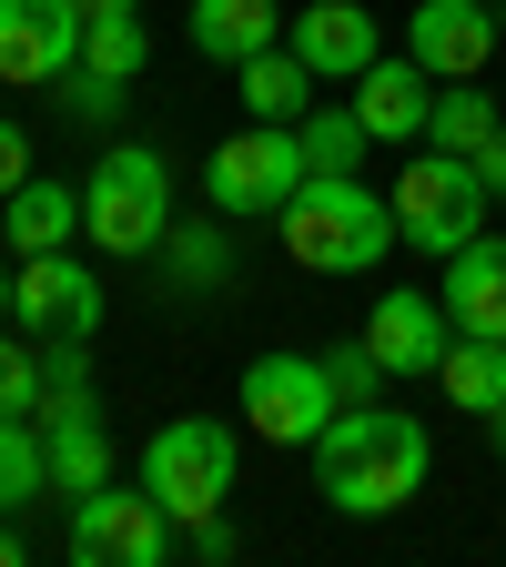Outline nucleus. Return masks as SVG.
<instances>
[{
    "instance_id": "nucleus-1",
    "label": "nucleus",
    "mask_w": 506,
    "mask_h": 567,
    "mask_svg": "<svg viewBox=\"0 0 506 567\" xmlns=\"http://www.w3.org/2000/svg\"><path fill=\"white\" fill-rule=\"evenodd\" d=\"M304 456H314V496H324V507H344V517H395L405 496H425V466H436L425 425L395 415L385 395H375V405H344Z\"/></svg>"
},
{
    "instance_id": "nucleus-2",
    "label": "nucleus",
    "mask_w": 506,
    "mask_h": 567,
    "mask_svg": "<svg viewBox=\"0 0 506 567\" xmlns=\"http://www.w3.org/2000/svg\"><path fill=\"white\" fill-rule=\"evenodd\" d=\"M283 254H295L304 274H365V264H385L405 234H395V203L385 193H365L354 173H304L295 193H283Z\"/></svg>"
},
{
    "instance_id": "nucleus-3",
    "label": "nucleus",
    "mask_w": 506,
    "mask_h": 567,
    "mask_svg": "<svg viewBox=\"0 0 506 567\" xmlns=\"http://www.w3.org/2000/svg\"><path fill=\"white\" fill-rule=\"evenodd\" d=\"M234 466H244V436H234L224 415H173V425H153V446H142V486L163 496V517H173V527L224 517Z\"/></svg>"
},
{
    "instance_id": "nucleus-4",
    "label": "nucleus",
    "mask_w": 506,
    "mask_h": 567,
    "mask_svg": "<svg viewBox=\"0 0 506 567\" xmlns=\"http://www.w3.org/2000/svg\"><path fill=\"white\" fill-rule=\"evenodd\" d=\"M82 234L102 254H153L173 234V163L153 153V142H112V153L92 163V183H82Z\"/></svg>"
},
{
    "instance_id": "nucleus-5",
    "label": "nucleus",
    "mask_w": 506,
    "mask_h": 567,
    "mask_svg": "<svg viewBox=\"0 0 506 567\" xmlns=\"http://www.w3.org/2000/svg\"><path fill=\"white\" fill-rule=\"evenodd\" d=\"M385 203H395V234L415 244V254H466L476 234H486V173L466 163V153H436V142H425V153L385 183Z\"/></svg>"
},
{
    "instance_id": "nucleus-6",
    "label": "nucleus",
    "mask_w": 506,
    "mask_h": 567,
    "mask_svg": "<svg viewBox=\"0 0 506 567\" xmlns=\"http://www.w3.org/2000/svg\"><path fill=\"white\" fill-rule=\"evenodd\" d=\"M314 163H304V132L295 122H254V132H234V142H213L203 153V203L224 213H283V193H295Z\"/></svg>"
},
{
    "instance_id": "nucleus-7",
    "label": "nucleus",
    "mask_w": 506,
    "mask_h": 567,
    "mask_svg": "<svg viewBox=\"0 0 506 567\" xmlns=\"http://www.w3.org/2000/svg\"><path fill=\"white\" fill-rule=\"evenodd\" d=\"M334 415H344V395L324 375V354H254L244 365V425L264 446H314Z\"/></svg>"
},
{
    "instance_id": "nucleus-8",
    "label": "nucleus",
    "mask_w": 506,
    "mask_h": 567,
    "mask_svg": "<svg viewBox=\"0 0 506 567\" xmlns=\"http://www.w3.org/2000/svg\"><path fill=\"white\" fill-rule=\"evenodd\" d=\"M71 557L82 567H163L173 557V517H163V496L153 486H92V496H71Z\"/></svg>"
},
{
    "instance_id": "nucleus-9",
    "label": "nucleus",
    "mask_w": 506,
    "mask_h": 567,
    "mask_svg": "<svg viewBox=\"0 0 506 567\" xmlns=\"http://www.w3.org/2000/svg\"><path fill=\"white\" fill-rule=\"evenodd\" d=\"M82 71V11L71 0H0V82L41 92Z\"/></svg>"
},
{
    "instance_id": "nucleus-10",
    "label": "nucleus",
    "mask_w": 506,
    "mask_h": 567,
    "mask_svg": "<svg viewBox=\"0 0 506 567\" xmlns=\"http://www.w3.org/2000/svg\"><path fill=\"white\" fill-rule=\"evenodd\" d=\"M496 0H415V21H405V51L436 71V82H476V71L496 61Z\"/></svg>"
},
{
    "instance_id": "nucleus-11",
    "label": "nucleus",
    "mask_w": 506,
    "mask_h": 567,
    "mask_svg": "<svg viewBox=\"0 0 506 567\" xmlns=\"http://www.w3.org/2000/svg\"><path fill=\"white\" fill-rule=\"evenodd\" d=\"M11 315H21L31 334H92V324H102V274L71 264V254H21Z\"/></svg>"
},
{
    "instance_id": "nucleus-12",
    "label": "nucleus",
    "mask_w": 506,
    "mask_h": 567,
    "mask_svg": "<svg viewBox=\"0 0 506 567\" xmlns=\"http://www.w3.org/2000/svg\"><path fill=\"white\" fill-rule=\"evenodd\" d=\"M283 41L314 61V82H365V61H385L365 0H304V11L283 21Z\"/></svg>"
},
{
    "instance_id": "nucleus-13",
    "label": "nucleus",
    "mask_w": 506,
    "mask_h": 567,
    "mask_svg": "<svg viewBox=\"0 0 506 567\" xmlns=\"http://www.w3.org/2000/svg\"><path fill=\"white\" fill-rule=\"evenodd\" d=\"M425 112H436V71L415 51L405 61H365V82H354V122L375 142H425Z\"/></svg>"
},
{
    "instance_id": "nucleus-14",
    "label": "nucleus",
    "mask_w": 506,
    "mask_h": 567,
    "mask_svg": "<svg viewBox=\"0 0 506 567\" xmlns=\"http://www.w3.org/2000/svg\"><path fill=\"white\" fill-rule=\"evenodd\" d=\"M365 344H375L385 375H436L446 365V305L436 295H385L365 315Z\"/></svg>"
},
{
    "instance_id": "nucleus-15",
    "label": "nucleus",
    "mask_w": 506,
    "mask_h": 567,
    "mask_svg": "<svg viewBox=\"0 0 506 567\" xmlns=\"http://www.w3.org/2000/svg\"><path fill=\"white\" fill-rule=\"evenodd\" d=\"M71 234H82V193H71V183L31 173L21 193H0V244H11V254H61Z\"/></svg>"
},
{
    "instance_id": "nucleus-16",
    "label": "nucleus",
    "mask_w": 506,
    "mask_h": 567,
    "mask_svg": "<svg viewBox=\"0 0 506 567\" xmlns=\"http://www.w3.org/2000/svg\"><path fill=\"white\" fill-rule=\"evenodd\" d=\"M446 324L456 334H506V244H466L446 254Z\"/></svg>"
},
{
    "instance_id": "nucleus-17",
    "label": "nucleus",
    "mask_w": 506,
    "mask_h": 567,
    "mask_svg": "<svg viewBox=\"0 0 506 567\" xmlns=\"http://www.w3.org/2000/svg\"><path fill=\"white\" fill-rule=\"evenodd\" d=\"M183 31H193L203 61H234V71H244L254 51L283 41V11H273V0H193V21H183Z\"/></svg>"
},
{
    "instance_id": "nucleus-18",
    "label": "nucleus",
    "mask_w": 506,
    "mask_h": 567,
    "mask_svg": "<svg viewBox=\"0 0 506 567\" xmlns=\"http://www.w3.org/2000/svg\"><path fill=\"white\" fill-rule=\"evenodd\" d=\"M244 112H254V122H304V112H314V61H304L295 41L254 51V61H244Z\"/></svg>"
},
{
    "instance_id": "nucleus-19",
    "label": "nucleus",
    "mask_w": 506,
    "mask_h": 567,
    "mask_svg": "<svg viewBox=\"0 0 506 567\" xmlns=\"http://www.w3.org/2000/svg\"><path fill=\"white\" fill-rule=\"evenodd\" d=\"M41 425V415H31ZM41 456H51V496L71 507V496H92V486H112V436H102V415H82V425H41Z\"/></svg>"
},
{
    "instance_id": "nucleus-20",
    "label": "nucleus",
    "mask_w": 506,
    "mask_h": 567,
    "mask_svg": "<svg viewBox=\"0 0 506 567\" xmlns=\"http://www.w3.org/2000/svg\"><path fill=\"white\" fill-rule=\"evenodd\" d=\"M436 375H446V405L496 415V405H506V334H456Z\"/></svg>"
},
{
    "instance_id": "nucleus-21",
    "label": "nucleus",
    "mask_w": 506,
    "mask_h": 567,
    "mask_svg": "<svg viewBox=\"0 0 506 567\" xmlns=\"http://www.w3.org/2000/svg\"><path fill=\"white\" fill-rule=\"evenodd\" d=\"M496 132H506V112H496L476 82H446V92H436V112H425V142H436V153H466V163L486 153Z\"/></svg>"
},
{
    "instance_id": "nucleus-22",
    "label": "nucleus",
    "mask_w": 506,
    "mask_h": 567,
    "mask_svg": "<svg viewBox=\"0 0 506 567\" xmlns=\"http://www.w3.org/2000/svg\"><path fill=\"white\" fill-rule=\"evenodd\" d=\"M31 496H51V456L31 415H0V517H21Z\"/></svg>"
},
{
    "instance_id": "nucleus-23",
    "label": "nucleus",
    "mask_w": 506,
    "mask_h": 567,
    "mask_svg": "<svg viewBox=\"0 0 506 567\" xmlns=\"http://www.w3.org/2000/svg\"><path fill=\"white\" fill-rule=\"evenodd\" d=\"M142 61H153V31H142V11H92V21H82V71L142 82Z\"/></svg>"
},
{
    "instance_id": "nucleus-24",
    "label": "nucleus",
    "mask_w": 506,
    "mask_h": 567,
    "mask_svg": "<svg viewBox=\"0 0 506 567\" xmlns=\"http://www.w3.org/2000/svg\"><path fill=\"white\" fill-rule=\"evenodd\" d=\"M163 264H173V284H224L234 274V234L224 224H173L163 234Z\"/></svg>"
},
{
    "instance_id": "nucleus-25",
    "label": "nucleus",
    "mask_w": 506,
    "mask_h": 567,
    "mask_svg": "<svg viewBox=\"0 0 506 567\" xmlns=\"http://www.w3.org/2000/svg\"><path fill=\"white\" fill-rule=\"evenodd\" d=\"M295 132H304V163H314V173H354V163H365V142H375L354 112H304Z\"/></svg>"
},
{
    "instance_id": "nucleus-26",
    "label": "nucleus",
    "mask_w": 506,
    "mask_h": 567,
    "mask_svg": "<svg viewBox=\"0 0 506 567\" xmlns=\"http://www.w3.org/2000/svg\"><path fill=\"white\" fill-rule=\"evenodd\" d=\"M324 375H334V395H344V405H375V395H385V365H375V344H365V334L324 344Z\"/></svg>"
},
{
    "instance_id": "nucleus-27",
    "label": "nucleus",
    "mask_w": 506,
    "mask_h": 567,
    "mask_svg": "<svg viewBox=\"0 0 506 567\" xmlns=\"http://www.w3.org/2000/svg\"><path fill=\"white\" fill-rule=\"evenodd\" d=\"M41 405V344L0 334V415H31Z\"/></svg>"
},
{
    "instance_id": "nucleus-28",
    "label": "nucleus",
    "mask_w": 506,
    "mask_h": 567,
    "mask_svg": "<svg viewBox=\"0 0 506 567\" xmlns=\"http://www.w3.org/2000/svg\"><path fill=\"white\" fill-rule=\"evenodd\" d=\"M122 92H132V82H112V71H71V112H82V122H112Z\"/></svg>"
},
{
    "instance_id": "nucleus-29",
    "label": "nucleus",
    "mask_w": 506,
    "mask_h": 567,
    "mask_svg": "<svg viewBox=\"0 0 506 567\" xmlns=\"http://www.w3.org/2000/svg\"><path fill=\"white\" fill-rule=\"evenodd\" d=\"M21 183H31V132L0 122V193H21Z\"/></svg>"
},
{
    "instance_id": "nucleus-30",
    "label": "nucleus",
    "mask_w": 506,
    "mask_h": 567,
    "mask_svg": "<svg viewBox=\"0 0 506 567\" xmlns=\"http://www.w3.org/2000/svg\"><path fill=\"white\" fill-rule=\"evenodd\" d=\"M476 173H486V193H496V203H506V132H496V142H486V153H476Z\"/></svg>"
},
{
    "instance_id": "nucleus-31",
    "label": "nucleus",
    "mask_w": 506,
    "mask_h": 567,
    "mask_svg": "<svg viewBox=\"0 0 506 567\" xmlns=\"http://www.w3.org/2000/svg\"><path fill=\"white\" fill-rule=\"evenodd\" d=\"M71 11H82V21H92V11H142V0H71Z\"/></svg>"
},
{
    "instance_id": "nucleus-32",
    "label": "nucleus",
    "mask_w": 506,
    "mask_h": 567,
    "mask_svg": "<svg viewBox=\"0 0 506 567\" xmlns=\"http://www.w3.org/2000/svg\"><path fill=\"white\" fill-rule=\"evenodd\" d=\"M11 284H21V264H0V315H11Z\"/></svg>"
},
{
    "instance_id": "nucleus-33",
    "label": "nucleus",
    "mask_w": 506,
    "mask_h": 567,
    "mask_svg": "<svg viewBox=\"0 0 506 567\" xmlns=\"http://www.w3.org/2000/svg\"><path fill=\"white\" fill-rule=\"evenodd\" d=\"M0 567H21V537H11V527H0Z\"/></svg>"
},
{
    "instance_id": "nucleus-34",
    "label": "nucleus",
    "mask_w": 506,
    "mask_h": 567,
    "mask_svg": "<svg viewBox=\"0 0 506 567\" xmlns=\"http://www.w3.org/2000/svg\"><path fill=\"white\" fill-rule=\"evenodd\" d=\"M486 436H496V456H506V405H496V415H486Z\"/></svg>"
},
{
    "instance_id": "nucleus-35",
    "label": "nucleus",
    "mask_w": 506,
    "mask_h": 567,
    "mask_svg": "<svg viewBox=\"0 0 506 567\" xmlns=\"http://www.w3.org/2000/svg\"><path fill=\"white\" fill-rule=\"evenodd\" d=\"M496 31H506V0H496Z\"/></svg>"
}]
</instances>
